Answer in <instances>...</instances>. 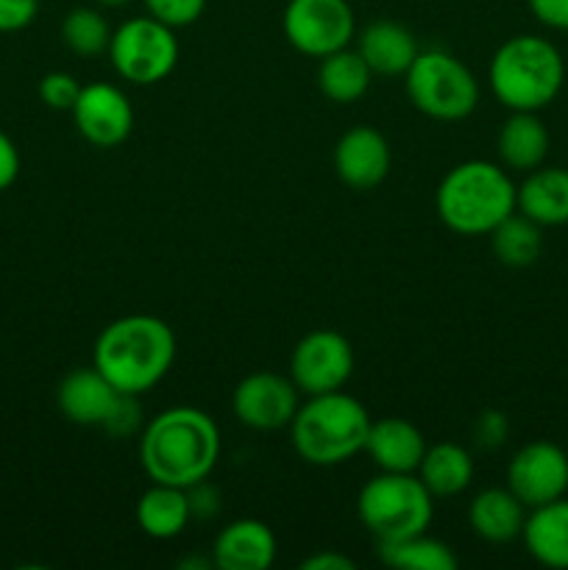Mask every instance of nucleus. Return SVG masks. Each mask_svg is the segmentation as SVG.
<instances>
[{"label":"nucleus","mask_w":568,"mask_h":570,"mask_svg":"<svg viewBox=\"0 0 568 570\" xmlns=\"http://www.w3.org/2000/svg\"><path fill=\"white\" fill-rule=\"evenodd\" d=\"M221 460V429L195 406L159 412L139 438V465L150 482L193 488L206 482Z\"/></svg>","instance_id":"f257e3e1"},{"label":"nucleus","mask_w":568,"mask_h":570,"mask_svg":"<svg viewBox=\"0 0 568 570\" xmlns=\"http://www.w3.org/2000/svg\"><path fill=\"white\" fill-rule=\"evenodd\" d=\"M176 360V334L154 315L111 321L95 340L92 365L126 395H143L167 376Z\"/></svg>","instance_id":"f03ea898"},{"label":"nucleus","mask_w":568,"mask_h":570,"mask_svg":"<svg viewBox=\"0 0 568 570\" xmlns=\"http://www.w3.org/2000/svg\"><path fill=\"white\" fill-rule=\"evenodd\" d=\"M516 189L501 165L468 159L445 173L434 193V206L449 232L482 237L516 212Z\"/></svg>","instance_id":"7ed1b4c3"},{"label":"nucleus","mask_w":568,"mask_h":570,"mask_svg":"<svg viewBox=\"0 0 568 570\" xmlns=\"http://www.w3.org/2000/svg\"><path fill=\"white\" fill-rule=\"evenodd\" d=\"M371 423L365 406L343 390L306 395V404H298V412L290 423V440L295 454L310 465H343L351 456L365 451Z\"/></svg>","instance_id":"20e7f679"},{"label":"nucleus","mask_w":568,"mask_h":570,"mask_svg":"<svg viewBox=\"0 0 568 570\" xmlns=\"http://www.w3.org/2000/svg\"><path fill=\"white\" fill-rule=\"evenodd\" d=\"M488 81L496 100L510 111H540L560 95L566 61L549 39L518 33L499 45Z\"/></svg>","instance_id":"39448f33"},{"label":"nucleus","mask_w":568,"mask_h":570,"mask_svg":"<svg viewBox=\"0 0 568 570\" xmlns=\"http://www.w3.org/2000/svg\"><path fill=\"white\" fill-rule=\"evenodd\" d=\"M434 495L415 473H388L368 479L356 499V515L376 543L427 532L434 515Z\"/></svg>","instance_id":"423d86ee"},{"label":"nucleus","mask_w":568,"mask_h":570,"mask_svg":"<svg viewBox=\"0 0 568 570\" xmlns=\"http://www.w3.org/2000/svg\"><path fill=\"white\" fill-rule=\"evenodd\" d=\"M404 78L410 104L432 120H466L479 104L477 76L445 50H418Z\"/></svg>","instance_id":"0eeeda50"},{"label":"nucleus","mask_w":568,"mask_h":570,"mask_svg":"<svg viewBox=\"0 0 568 570\" xmlns=\"http://www.w3.org/2000/svg\"><path fill=\"white\" fill-rule=\"evenodd\" d=\"M109 59L117 76L134 87L159 83L176 70L178 39L176 28L156 17H131L111 31Z\"/></svg>","instance_id":"6e6552de"},{"label":"nucleus","mask_w":568,"mask_h":570,"mask_svg":"<svg viewBox=\"0 0 568 570\" xmlns=\"http://www.w3.org/2000/svg\"><path fill=\"white\" fill-rule=\"evenodd\" d=\"M282 28L298 53L323 59L334 50L349 48L356 20L349 0H290L284 6Z\"/></svg>","instance_id":"1a4fd4ad"},{"label":"nucleus","mask_w":568,"mask_h":570,"mask_svg":"<svg viewBox=\"0 0 568 570\" xmlns=\"http://www.w3.org/2000/svg\"><path fill=\"white\" fill-rule=\"evenodd\" d=\"M354 373V348L332 328H317L298 340L290 356V379L298 393L323 395L343 390Z\"/></svg>","instance_id":"9d476101"},{"label":"nucleus","mask_w":568,"mask_h":570,"mask_svg":"<svg viewBox=\"0 0 568 570\" xmlns=\"http://www.w3.org/2000/svg\"><path fill=\"white\" fill-rule=\"evenodd\" d=\"M507 488L527 510L562 499L568 490V454L549 440L521 445L507 465Z\"/></svg>","instance_id":"9b49d317"},{"label":"nucleus","mask_w":568,"mask_h":570,"mask_svg":"<svg viewBox=\"0 0 568 570\" xmlns=\"http://www.w3.org/2000/svg\"><path fill=\"white\" fill-rule=\"evenodd\" d=\"M232 412L243 426L254 432H278L290 426L298 412V387L293 379L256 371L234 387Z\"/></svg>","instance_id":"f8f14e48"},{"label":"nucleus","mask_w":568,"mask_h":570,"mask_svg":"<svg viewBox=\"0 0 568 570\" xmlns=\"http://www.w3.org/2000/svg\"><path fill=\"white\" fill-rule=\"evenodd\" d=\"M72 122L78 134L95 148H117L131 137V100L115 83H87L72 106Z\"/></svg>","instance_id":"ddd939ff"},{"label":"nucleus","mask_w":568,"mask_h":570,"mask_svg":"<svg viewBox=\"0 0 568 570\" xmlns=\"http://www.w3.org/2000/svg\"><path fill=\"white\" fill-rule=\"evenodd\" d=\"M123 395L126 393H120V390L92 365L76 367V371H70L61 379L59 390H56V404H59V412L70 423L106 429V423L111 421Z\"/></svg>","instance_id":"4468645a"},{"label":"nucleus","mask_w":568,"mask_h":570,"mask_svg":"<svg viewBox=\"0 0 568 570\" xmlns=\"http://www.w3.org/2000/svg\"><path fill=\"white\" fill-rule=\"evenodd\" d=\"M393 154L376 128L354 126L334 145V170L351 189H373L388 178Z\"/></svg>","instance_id":"2eb2a0df"},{"label":"nucleus","mask_w":568,"mask_h":570,"mask_svg":"<svg viewBox=\"0 0 568 570\" xmlns=\"http://www.w3.org/2000/svg\"><path fill=\"white\" fill-rule=\"evenodd\" d=\"M212 562L221 570H267L276 562V538L256 518H239L217 532Z\"/></svg>","instance_id":"dca6fc26"},{"label":"nucleus","mask_w":568,"mask_h":570,"mask_svg":"<svg viewBox=\"0 0 568 570\" xmlns=\"http://www.w3.org/2000/svg\"><path fill=\"white\" fill-rule=\"evenodd\" d=\"M365 454L388 473H418L427 440L423 432L407 417H379L371 423L365 440Z\"/></svg>","instance_id":"f3484780"},{"label":"nucleus","mask_w":568,"mask_h":570,"mask_svg":"<svg viewBox=\"0 0 568 570\" xmlns=\"http://www.w3.org/2000/svg\"><path fill=\"white\" fill-rule=\"evenodd\" d=\"M521 540L529 557L551 570H568V499L532 507L523 521Z\"/></svg>","instance_id":"a211bd4d"},{"label":"nucleus","mask_w":568,"mask_h":570,"mask_svg":"<svg viewBox=\"0 0 568 570\" xmlns=\"http://www.w3.org/2000/svg\"><path fill=\"white\" fill-rule=\"evenodd\" d=\"M516 209L543 226L568 223V170L562 167H535L516 189Z\"/></svg>","instance_id":"6ab92c4d"},{"label":"nucleus","mask_w":568,"mask_h":570,"mask_svg":"<svg viewBox=\"0 0 568 570\" xmlns=\"http://www.w3.org/2000/svg\"><path fill=\"white\" fill-rule=\"evenodd\" d=\"M549 128L543 126L538 111H512L501 122L499 139H496L501 165L521 173H529L543 165L546 156H549Z\"/></svg>","instance_id":"aec40b11"},{"label":"nucleus","mask_w":568,"mask_h":570,"mask_svg":"<svg viewBox=\"0 0 568 570\" xmlns=\"http://www.w3.org/2000/svg\"><path fill=\"white\" fill-rule=\"evenodd\" d=\"M523 521H527V507L518 501L510 488H488L473 495L468 507V523L473 534L488 543H510L521 538Z\"/></svg>","instance_id":"412c9836"},{"label":"nucleus","mask_w":568,"mask_h":570,"mask_svg":"<svg viewBox=\"0 0 568 570\" xmlns=\"http://www.w3.org/2000/svg\"><path fill=\"white\" fill-rule=\"evenodd\" d=\"M356 50L368 61L373 76H404L415 61L418 42L410 28L401 22L379 20L360 33Z\"/></svg>","instance_id":"4be33fe9"},{"label":"nucleus","mask_w":568,"mask_h":570,"mask_svg":"<svg viewBox=\"0 0 568 570\" xmlns=\"http://www.w3.org/2000/svg\"><path fill=\"white\" fill-rule=\"evenodd\" d=\"M193 510L184 488L154 482L137 501V527L154 540H173L187 529Z\"/></svg>","instance_id":"5701e85b"},{"label":"nucleus","mask_w":568,"mask_h":570,"mask_svg":"<svg viewBox=\"0 0 568 570\" xmlns=\"http://www.w3.org/2000/svg\"><path fill=\"white\" fill-rule=\"evenodd\" d=\"M418 479L434 499H451L473 482V460L460 443L427 445V454L418 465Z\"/></svg>","instance_id":"b1692460"},{"label":"nucleus","mask_w":568,"mask_h":570,"mask_svg":"<svg viewBox=\"0 0 568 570\" xmlns=\"http://www.w3.org/2000/svg\"><path fill=\"white\" fill-rule=\"evenodd\" d=\"M371 78L373 70L362 59L360 50H334V53L323 56L321 67H317V89L332 104H354V100H360L371 87Z\"/></svg>","instance_id":"393cba45"},{"label":"nucleus","mask_w":568,"mask_h":570,"mask_svg":"<svg viewBox=\"0 0 568 570\" xmlns=\"http://www.w3.org/2000/svg\"><path fill=\"white\" fill-rule=\"evenodd\" d=\"M376 554L388 568L401 570H454L460 566L454 551L443 540L429 538L427 532L404 540H390V543H376Z\"/></svg>","instance_id":"a878e982"},{"label":"nucleus","mask_w":568,"mask_h":570,"mask_svg":"<svg viewBox=\"0 0 568 570\" xmlns=\"http://www.w3.org/2000/svg\"><path fill=\"white\" fill-rule=\"evenodd\" d=\"M490 248H493L496 259L507 267H529L540 259L543 254V232L535 220L527 215H516L512 212L507 220L490 232Z\"/></svg>","instance_id":"bb28decb"},{"label":"nucleus","mask_w":568,"mask_h":570,"mask_svg":"<svg viewBox=\"0 0 568 570\" xmlns=\"http://www.w3.org/2000/svg\"><path fill=\"white\" fill-rule=\"evenodd\" d=\"M61 39L76 56L92 59V56L109 50L111 28L98 9L78 6V9L67 11V17L61 20Z\"/></svg>","instance_id":"cd10ccee"},{"label":"nucleus","mask_w":568,"mask_h":570,"mask_svg":"<svg viewBox=\"0 0 568 570\" xmlns=\"http://www.w3.org/2000/svg\"><path fill=\"white\" fill-rule=\"evenodd\" d=\"M78 95H81V83H78V78L70 76V72L56 70L48 72V76L39 81V98H42V104L48 106V109L72 111Z\"/></svg>","instance_id":"c85d7f7f"},{"label":"nucleus","mask_w":568,"mask_h":570,"mask_svg":"<svg viewBox=\"0 0 568 570\" xmlns=\"http://www.w3.org/2000/svg\"><path fill=\"white\" fill-rule=\"evenodd\" d=\"M143 3L150 17H156V20L170 28L193 26L206 9V0H143Z\"/></svg>","instance_id":"c756f323"},{"label":"nucleus","mask_w":568,"mask_h":570,"mask_svg":"<svg viewBox=\"0 0 568 570\" xmlns=\"http://www.w3.org/2000/svg\"><path fill=\"white\" fill-rule=\"evenodd\" d=\"M39 14V0H0V33L22 31Z\"/></svg>","instance_id":"7c9ffc66"},{"label":"nucleus","mask_w":568,"mask_h":570,"mask_svg":"<svg viewBox=\"0 0 568 570\" xmlns=\"http://www.w3.org/2000/svg\"><path fill=\"white\" fill-rule=\"evenodd\" d=\"M507 432H510L507 417L496 410H484L482 415H479L477 426H473V438H477V443L482 445V449H499V445L505 443Z\"/></svg>","instance_id":"2f4dec72"},{"label":"nucleus","mask_w":568,"mask_h":570,"mask_svg":"<svg viewBox=\"0 0 568 570\" xmlns=\"http://www.w3.org/2000/svg\"><path fill=\"white\" fill-rule=\"evenodd\" d=\"M139 421H143V412H139L137 395H123L115 415H111V421L106 423V432H109L111 438H126V434L137 432Z\"/></svg>","instance_id":"473e14b6"},{"label":"nucleus","mask_w":568,"mask_h":570,"mask_svg":"<svg viewBox=\"0 0 568 570\" xmlns=\"http://www.w3.org/2000/svg\"><path fill=\"white\" fill-rule=\"evenodd\" d=\"M535 20L555 31H568V0H527Z\"/></svg>","instance_id":"72a5a7b5"},{"label":"nucleus","mask_w":568,"mask_h":570,"mask_svg":"<svg viewBox=\"0 0 568 570\" xmlns=\"http://www.w3.org/2000/svg\"><path fill=\"white\" fill-rule=\"evenodd\" d=\"M20 176V150L6 131H0V193L9 189Z\"/></svg>","instance_id":"f704fd0d"},{"label":"nucleus","mask_w":568,"mask_h":570,"mask_svg":"<svg viewBox=\"0 0 568 570\" xmlns=\"http://www.w3.org/2000/svg\"><path fill=\"white\" fill-rule=\"evenodd\" d=\"M189 495V510H193V518H212L217 510H221V493L215 488H209L206 482L193 484L187 488Z\"/></svg>","instance_id":"c9c22d12"},{"label":"nucleus","mask_w":568,"mask_h":570,"mask_svg":"<svg viewBox=\"0 0 568 570\" xmlns=\"http://www.w3.org/2000/svg\"><path fill=\"white\" fill-rule=\"evenodd\" d=\"M356 562L340 551H317L301 562V570H354Z\"/></svg>","instance_id":"e433bc0d"},{"label":"nucleus","mask_w":568,"mask_h":570,"mask_svg":"<svg viewBox=\"0 0 568 570\" xmlns=\"http://www.w3.org/2000/svg\"><path fill=\"white\" fill-rule=\"evenodd\" d=\"M95 3H100V6H106V9H120V6H126V3H131V0H95Z\"/></svg>","instance_id":"4c0bfd02"}]
</instances>
